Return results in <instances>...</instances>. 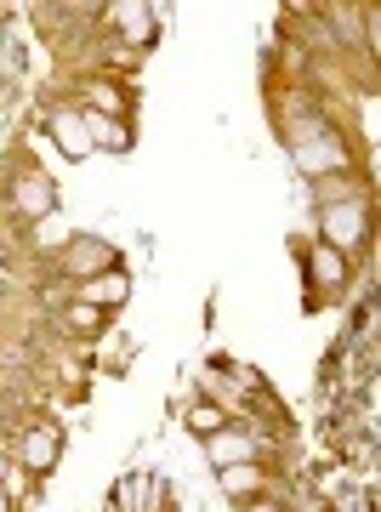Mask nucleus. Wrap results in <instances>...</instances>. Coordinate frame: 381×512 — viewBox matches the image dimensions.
I'll use <instances>...</instances> for the list:
<instances>
[{
	"label": "nucleus",
	"instance_id": "f257e3e1",
	"mask_svg": "<svg viewBox=\"0 0 381 512\" xmlns=\"http://www.w3.org/2000/svg\"><path fill=\"white\" fill-rule=\"evenodd\" d=\"M109 268H120V251H114L109 239H97V234H74L69 245H63V274H74V279H97V274H109Z\"/></svg>",
	"mask_w": 381,
	"mask_h": 512
},
{
	"label": "nucleus",
	"instance_id": "f03ea898",
	"mask_svg": "<svg viewBox=\"0 0 381 512\" xmlns=\"http://www.w3.org/2000/svg\"><path fill=\"white\" fill-rule=\"evenodd\" d=\"M319 228H325V245H330V251H342V256H347L364 234H370V211H364L359 200H336V205H325Z\"/></svg>",
	"mask_w": 381,
	"mask_h": 512
},
{
	"label": "nucleus",
	"instance_id": "7ed1b4c3",
	"mask_svg": "<svg viewBox=\"0 0 381 512\" xmlns=\"http://www.w3.org/2000/svg\"><path fill=\"white\" fill-rule=\"evenodd\" d=\"M103 23H109L114 35L126 40V46H137V52H148V46L160 40V23H154V6H103Z\"/></svg>",
	"mask_w": 381,
	"mask_h": 512
},
{
	"label": "nucleus",
	"instance_id": "20e7f679",
	"mask_svg": "<svg viewBox=\"0 0 381 512\" xmlns=\"http://www.w3.org/2000/svg\"><path fill=\"white\" fill-rule=\"evenodd\" d=\"M57 461H63V427L57 421H35V433L23 439V467L35 478H46Z\"/></svg>",
	"mask_w": 381,
	"mask_h": 512
},
{
	"label": "nucleus",
	"instance_id": "39448f33",
	"mask_svg": "<svg viewBox=\"0 0 381 512\" xmlns=\"http://www.w3.org/2000/svg\"><path fill=\"white\" fill-rule=\"evenodd\" d=\"M74 291H80L86 308L109 313V308H120V302H131V274H126V268H109V274H97V279H80Z\"/></svg>",
	"mask_w": 381,
	"mask_h": 512
},
{
	"label": "nucleus",
	"instance_id": "423d86ee",
	"mask_svg": "<svg viewBox=\"0 0 381 512\" xmlns=\"http://www.w3.org/2000/svg\"><path fill=\"white\" fill-rule=\"evenodd\" d=\"M262 478H268L262 461H234V467H217V490L245 507V501H262Z\"/></svg>",
	"mask_w": 381,
	"mask_h": 512
},
{
	"label": "nucleus",
	"instance_id": "0eeeda50",
	"mask_svg": "<svg viewBox=\"0 0 381 512\" xmlns=\"http://www.w3.org/2000/svg\"><path fill=\"white\" fill-rule=\"evenodd\" d=\"M74 109H80V126H86V143L91 148H109V154H126V148H131V126H126V120H109V114L86 109V103H74Z\"/></svg>",
	"mask_w": 381,
	"mask_h": 512
},
{
	"label": "nucleus",
	"instance_id": "6e6552de",
	"mask_svg": "<svg viewBox=\"0 0 381 512\" xmlns=\"http://www.w3.org/2000/svg\"><path fill=\"white\" fill-rule=\"evenodd\" d=\"M12 205H18L29 222H40V217H52L57 211V188H52V177L46 171H35V177H18V188H12Z\"/></svg>",
	"mask_w": 381,
	"mask_h": 512
},
{
	"label": "nucleus",
	"instance_id": "1a4fd4ad",
	"mask_svg": "<svg viewBox=\"0 0 381 512\" xmlns=\"http://www.w3.org/2000/svg\"><path fill=\"white\" fill-rule=\"evenodd\" d=\"M46 131H52V143L69 154V160H80V154H91L86 143V126H80V109H52L46 114Z\"/></svg>",
	"mask_w": 381,
	"mask_h": 512
},
{
	"label": "nucleus",
	"instance_id": "9d476101",
	"mask_svg": "<svg viewBox=\"0 0 381 512\" xmlns=\"http://www.w3.org/2000/svg\"><path fill=\"white\" fill-rule=\"evenodd\" d=\"M308 274H313V285H325V291L336 296L347 285V256L330 251L325 239H319V245H308Z\"/></svg>",
	"mask_w": 381,
	"mask_h": 512
},
{
	"label": "nucleus",
	"instance_id": "9b49d317",
	"mask_svg": "<svg viewBox=\"0 0 381 512\" xmlns=\"http://www.w3.org/2000/svg\"><path fill=\"white\" fill-rule=\"evenodd\" d=\"M222 427H228V410H222V404H211V399H200V404H188V433H194V439H217Z\"/></svg>",
	"mask_w": 381,
	"mask_h": 512
},
{
	"label": "nucleus",
	"instance_id": "f8f14e48",
	"mask_svg": "<svg viewBox=\"0 0 381 512\" xmlns=\"http://www.w3.org/2000/svg\"><path fill=\"white\" fill-rule=\"evenodd\" d=\"M211 461H217V467H234V461H251V444H245V433H239L234 421H228V427H222L217 439H211Z\"/></svg>",
	"mask_w": 381,
	"mask_h": 512
},
{
	"label": "nucleus",
	"instance_id": "ddd939ff",
	"mask_svg": "<svg viewBox=\"0 0 381 512\" xmlns=\"http://www.w3.org/2000/svg\"><path fill=\"white\" fill-rule=\"evenodd\" d=\"M35 239H40V245H46V251H63V245H69V222H63V217H57V211H52V217H40L35 222Z\"/></svg>",
	"mask_w": 381,
	"mask_h": 512
},
{
	"label": "nucleus",
	"instance_id": "4468645a",
	"mask_svg": "<svg viewBox=\"0 0 381 512\" xmlns=\"http://www.w3.org/2000/svg\"><path fill=\"white\" fill-rule=\"evenodd\" d=\"M103 319H109V313L86 308V302H74V308H69V330H74V336H97V330H103Z\"/></svg>",
	"mask_w": 381,
	"mask_h": 512
},
{
	"label": "nucleus",
	"instance_id": "2eb2a0df",
	"mask_svg": "<svg viewBox=\"0 0 381 512\" xmlns=\"http://www.w3.org/2000/svg\"><path fill=\"white\" fill-rule=\"evenodd\" d=\"M239 512H285V507H273V501H245Z\"/></svg>",
	"mask_w": 381,
	"mask_h": 512
},
{
	"label": "nucleus",
	"instance_id": "dca6fc26",
	"mask_svg": "<svg viewBox=\"0 0 381 512\" xmlns=\"http://www.w3.org/2000/svg\"><path fill=\"white\" fill-rule=\"evenodd\" d=\"M0 512H18V501H12L6 490H0Z\"/></svg>",
	"mask_w": 381,
	"mask_h": 512
}]
</instances>
